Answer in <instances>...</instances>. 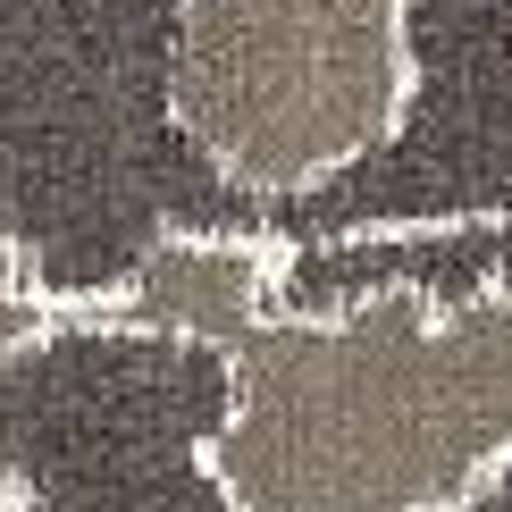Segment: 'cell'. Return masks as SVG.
<instances>
[{
    "instance_id": "obj_1",
    "label": "cell",
    "mask_w": 512,
    "mask_h": 512,
    "mask_svg": "<svg viewBox=\"0 0 512 512\" xmlns=\"http://www.w3.org/2000/svg\"><path fill=\"white\" fill-rule=\"evenodd\" d=\"M512 471V286H353L227 361L219 512H479Z\"/></svg>"
},
{
    "instance_id": "obj_2",
    "label": "cell",
    "mask_w": 512,
    "mask_h": 512,
    "mask_svg": "<svg viewBox=\"0 0 512 512\" xmlns=\"http://www.w3.org/2000/svg\"><path fill=\"white\" fill-rule=\"evenodd\" d=\"M420 101L412 0H177L168 126L252 202L319 194Z\"/></svg>"
},
{
    "instance_id": "obj_3",
    "label": "cell",
    "mask_w": 512,
    "mask_h": 512,
    "mask_svg": "<svg viewBox=\"0 0 512 512\" xmlns=\"http://www.w3.org/2000/svg\"><path fill=\"white\" fill-rule=\"evenodd\" d=\"M303 244L269 227H160L110 286H76V336H135V345H194L236 361L294 311Z\"/></svg>"
},
{
    "instance_id": "obj_4",
    "label": "cell",
    "mask_w": 512,
    "mask_h": 512,
    "mask_svg": "<svg viewBox=\"0 0 512 512\" xmlns=\"http://www.w3.org/2000/svg\"><path fill=\"white\" fill-rule=\"evenodd\" d=\"M68 303H76V286H51L26 244L0 236V378H9L26 353H42L51 336H76Z\"/></svg>"
},
{
    "instance_id": "obj_5",
    "label": "cell",
    "mask_w": 512,
    "mask_h": 512,
    "mask_svg": "<svg viewBox=\"0 0 512 512\" xmlns=\"http://www.w3.org/2000/svg\"><path fill=\"white\" fill-rule=\"evenodd\" d=\"M0 512H26V479H17L9 462H0Z\"/></svg>"
}]
</instances>
